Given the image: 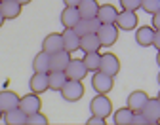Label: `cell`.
<instances>
[{"label":"cell","instance_id":"8fae6325","mask_svg":"<svg viewBox=\"0 0 160 125\" xmlns=\"http://www.w3.org/2000/svg\"><path fill=\"white\" fill-rule=\"evenodd\" d=\"M29 87L32 93L42 95L44 91L50 89V80H48V72H34L29 80Z\"/></svg>","mask_w":160,"mask_h":125},{"label":"cell","instance_id":"5b68a950","mask_svg":"<svg viewBox=\"0 0 160 125\" xmlns=\"http://www.w3.org/2000/svg\"><path fill=\"white\" fill-rule=\"evenodd\" d=\"M88 72L90 70L86 68V65H84L82 59H71V62H69L67 68H65V74H67L69 80H80V81L88 76Z\"/></svg>","mask_w":160,"mask_h":125},{"label":"cell","instance_id":"836d02e7","mask_svg":"<svg viewBox=\"0 0 160 125\" xmlns=\"http://www.w3.org/2000/svg\"><path fill=\"white\" fill-rule=\"evenodd\" d=\"M152 48H156V51L160 49V29L154 32V42H152Z\"/></svg>","mask_w":160,"mask_h":125},{"label":"cell","instance_id":"60d3db41","mask_svg":"<svg viewBox=\"0 0 160 125\" xmlns=\"http://www.w3.org/2000/svg\"><path fill=\"white\" fill-rule=\"evenodd\" d=\"M156 99H158V100H160V91H158V97H156Z\"/></svg>","mask_w":160,"mask_h":125},{"label":"cell","instance_id":"d4e9b609","mask_svg":"<svg viewBox=\"0 0 160 125\" xmlns=\"http://www.w3.org/2000/svg\"><path fill=\"white\" fill-rule=\"evenodd\" d=\"M48 80H50V89L52 91H61V87L67 83V74L65 72H59V70H50L48 72Z\"/></svg>","mask_w":160,"mask_h":125},{"label":"cell","instance_id":"e575fe53","mask_svg":"<svg viewBox=\"0 0 160 125\" xmlns=\"http://www.w3.org/2000/svg\"><path fill=\"white\" fill-rule=\"evenodd\" d=\"M82 2V0H63L65 6H71V8H78V4Z\"/></svg>","mask_w":160,"mask_h":125},{"label":"cell","instance_id":"5bb4252c","mask_svg":"<svg viewBox=\"0 0 160 125\" xmlns=\"http://www.w3.org/2000/svg\"><path fill=\"white\" fill-rule=\"evenodd\" d=\"M71 53L67 49H61L57 53H52L50 55V70H59V72H65L67 65L71 62Z\"/></svg>","mask_w":160,"mask_h":125},{"label":"cell","instance_id":"f546056e","mask_svg":"<svg viewBox=\"0 0 160 125\" xmlns=\"http://www.w3.org/2000/svg\"><path fill=\"white\" fill-rule=\"evenodd\" d=\"M120 8L130 10V12H137V10H141V0H120Z\"/></svg>","mask_w":160,"mask_h":125},{"label":"cell","instance_id":"7a4b0ae2","mask_svg":"<svg viewBox=\"0 0 160 125\" xmlns=\"http://www.w3.org/2000/svg\"><path fill=\"white\" fill-rule=\"evenodd\" d=\"M61 97L63 100L67 102H76L84 97V86H82V81L80 80H67V83L61 87Z\"/></svg>","mask_w":160,"mask_h":125},{"label":"cell","instance_id":"44dd1931","mask_svg":"<svg viewBox=\"0 0 160 125\" xmlns=\"http://www.w3.org/2000/svg\"><path fill=\"white\" fill-rule=\"evenodd\" d=\"M2 121L6 125H27V114L21 108H13V110L4 112Z\"/></svg>","mask_w":160,"mask_h":125},{"label":"cell","instance_id":"277c9868","mask_svg":"<svg viewBox=\"0 0 160 125\" xmlns=\"http://www.w3.org/2000/svg\"><path fill=\"white\" fill-rule=\"evenodd\" d=\"M118 27L116 23H101V27H99L97 30V36L99 40H101V44L103 48H111L116 44V40H118Z\"/></svg>","mask_w":160,"mask_h":125},{"label":"cell","instance_id":"6da1fadb","mask_svg":"<svg viewBox=\"0 0 160 125\" xmlns=\"http://www.w3.org/2000/svg\"><path fill=\"white\" fill-rule=\"evenodd\" d=\"M90 112L92 116H99V118H109L112 114V102L105 93H97L92 100H90Z\"/></svg>","mask_w":160,"mask_h":125},{"label":"cell","instance_id":"3957f363","mask_svg":"<svg viewBox=\"0 0 160 125\" xmlns=\"http://www.w3.org/2000/svg\"><path fill=\"white\" fill-rule=\"evenodd\" d=\"M92 87L95 89V93H111L114 87V76H109L101 70H95L92 76Z\"/></svg>","mask_w":160,"mask_h":125},{"label":"cell","instance_id":"83f0119b","mask_svg":"<svg viewBox=\"0 0 160 125\" xmlns=\"http://www.w3.org/2000/svg\"><path fill=\"white\" fill-rule=\"evenodd\" d=\"M141 10L149 15L160 12V0H141Z\"/></svg>","mask_w":160,"mask_h":125},{"label":"cell","instance_id":"e0dca14e","mask_svg":"<svg viewBox=\"0 0 160 125\" xmlns=\"http://www.w3.org/2000/svg\"><path fill=\"white\" fill-rule=\"evenodd\" d=\"M59 19H61V25L65 29H74L76 23L82 17H80V12L78 8H71V6H65V10L61 12V15H59Z\"/></svg>","mask_w":160,"mask_h":125},{"label":"cell","instance_id":"7c38bea8","mask_svg":"<svg viewBox=\"0 0 160 125\" xmlns=\"http://www.w3.org/2000/svg\"><path fill=\"white\" fill-rule=\"evenodd\" d=\"M149 99H151V97H149L145 91L135 89V91H132V93L128 95V99H126V106H130V108L137 114V112H141V110H143V106L147 104Z\"/></svg>","mask_w":160,"mask_h":125},{"label":"cell","instance_id":"7402d4cb","mask_svg":"<svg viewBox=\"0 0 160 125\" xmlns=\"http://www.w3.org/2000/svg\"><path fill=\"white\" fill-rule=\"evenodd\" d=\"M133 116H135V112L130 106H124V108H118L112 114V121H114V125H133Z\"/></svg>","mask_w":160,"mask_h":125},{"label":"cell","instance_id":"ba28073f","mask_svg":"<svg viewBox=\"0 0 160 125\" xmlns=\"http://www.w3.org/2000/svg\"><path fill=\"white\" fill-rule=\"evenodd\" d=\"M99 70L109 74V76H116L120 72V61L114 53H101V65Z\"/></svg>","mask_w":160,"mask_h":125},{"label":"cell","instance_id":"8d00e7d4","mask_svg":"<svg viewBox=\"0 0 160 125\" xmlns=\"http://www.w3.org/2000/svg\"><path fill=\"white\" fill-rule=\"evenodd\" d=\"M4 21H6V17L2 15V12H0V29H2V25H4Z\"/></svg>","mask_w":160,"mask_h":125},{"label":"cell","instance_id":"603a6c76","mask_svg":"<svg viewBox=\"0 0 160 125\" xmlns=\"http://www.w3.org/2000/svg\"><path fill=\"white\" fill-rule=\"evenodd\" d=\"M116 17H118V10L112 4H101L97 12V19L101 23H116Z\"/></svg>","mask_w":160,"mask_h":125},{"label":"cell","instance_id":"9a60e30c","mask_svg":"<svg viewBox=\"0 0 160 125\" xmlns=\"http://www.w3.org/2000/svg\"><path fill=\"white\" fill-rule=\"evenodd\" d=\"M19 100H21V97H19L15 91H10V89L0 91V110L8 112V110L19 108Z\"/></svg>","mask_w":160,"mask_h":125},{"label":"cell","instance_id":"484cf974","mask_svg":"<svg viewBox=\"0 0 160 125\" xmlns=\"http://www.w3.org/2000/svg\"><path fill=\"white\" fill-rule=\"evenodd\" d=\"M32 70L34 72H50V53H46L44 49L36 53L32 59Z\"/></svg>","mask_w":160,"mask_h":125},{"label":"cell","instance_id":"74e56055","mask_svg":"<svg viewBox=\"0 0 160 125\" xmlns=\"http://www.w3.org/2000/svg\"><path fill=\"white\" fill-rule=\"evenodd\" d=\"M156 65H158V67H160V49H158V51H156Z\"/></svg>","mask_w":160,"mask_h":125},{"label":"cell","instance_id":"ab89813d","mask_svg":"<svg viewBox=\"0 0 160 125\" xmlns=\"http://www.w3.org/2000/svg\"><path fill=\"white\" fill-rule=\"evenodd\" d=\"M2 118H4V112H2V110H0V119H2Z\"/></svg>","mask_w":160,"mask_h":125},{"label":"cell","instance_id":"f35d334b","mask_svg":"<svg viewBox=\"0 0 160 125\" xmlns=\"http://www.w3.org/2000/svg\"><path fill=\"white\" fill-rule=\"evenodd\" d=\"M156 81H158V86H160V72H158V76H156Z\"/></svg>","mask_w":160,"mask_h":125},{"label":"cell","instance_id":"1f68e13d","mask_svg":"<svg viewBox=\"0 0 160 125\" xmlns=\"http://www.w3.org/2000/svg\"><path fill=\"white\" fill-rule=\"evenodd\" d=\"M86 125H105V118H99V116H92Z\"/></svg>","mask_w":160,"mask_h":125},{"label":"cell","instance_id":"52a82bcc","mask_svg":"<svg viewBox=\"0 0 160 125\" xmlns=\"http://www.w3.org/2000/svg\"><path fill=\"white\" fill-rule=\"evenodd\" d=\"M139 23L137 19V13L135 12H130V10H122L118 12V17H116V27L120 30H133Z\"/></svg>","mask_w":160,"mask_h":125},{"label":"cell","instance_id":"ac0fdd59","mask_svg":"<svg viewBox=\"0 0 160 125\" xmlns=\"http://www.w3.org/2000/svg\"><path fill=\"white\" fill-rule=\"evenodd\" d=\"M61 36H63V49H67L69 53H74L80 49V36L74 32V29H65Z\"/></svg>","mask_w":160,"mask_h":125},{"label":"cell","instance_id":"cb8c5ba5","mask_svg":"<svg viewBox=\"0 0 160 125\" xmlns=\"http://www.w3.org/2000/svg\"><path fill=\"white\" fill-rule=\"evenodd\" d=\"M78 12H80V17H82V19L97 17V12H99L97 0H82V2L78 4Z\"/></svg>","mask_w":160,"mask_h":125},{"label":"cell","instance_id":"d6986e66","mask_svg":"<svg viewBox=\"0 0 160 125\" xmlns=\"http://www.w3.org/2000/svg\"><path fill=\"white\" fill-rule=\"evenodd\" d=\"M21 8L23 6L19 4L17 0H2V2H0V12H2V15L6 17V21L19 17L21 15Z\"/></svg>","mask_w":160,"mask_h":125},{"label":"cell","instance_id":"8992f818","mask_svg":"<svg viewBox=\"0 0 160 125\" xmlns=\"http://www.w3.org/2000/svg\"><path fill=\"white\" fill-rule=\"evenodd\" d=\"M40 106H42V102H40V97L38 93H27L21 97V100H19V108H21L27 116L34 114V112H40Z\"/></svg>","mask_w":160,"mask_h":125},{"label":"cell","instance_id":"4fadbf2b","mask_svg":"<svg viewBox=\"0 0 160 125\" xmlns=\"http://www.w3.org/2000/svg\"><path fill=\"white\" fill-rule=\"evenodd\" d=\"M42 49L46 53H57V51H61L63 49V36L61 32H50L48 36H44L42 40Z\"/></svg>","mask_w":160,"mask_h":125},{"label":"cell","instance_id":"2e32d148","mask_svg":"<svg viewBox=\"0 0 160 125\" xmlns=\"http://www.w3.org/2000/svg\"><path fill=\"white\" fill-rule=\"evenodd\" d=\"M141 114L151 121V125H156L160 123V100L158 99H149L147 104L143 106Z\"/></svg>","mask_w":160,"mask_h":125},{"label":"cell","instance_id":"30bf717a","mask_svg":"<svg viewBox=\"0 0 160 125\" xmlns=\"http://www.w3.org/2000/svg\"><path fill=\"white\" fill-rule=\"evenodd\" d=\"M99 27H101V21L97 17H92V19H80L76 27H74V32L78 36H86V34H97Z\"/></svg>","mask_w":160,"mask_h":125},{"label":"cell","instance_id":"ffe728a7","mask_svg":"<svg viewBox=\"0 0 160 125\" xmlns=\"http://www.w3.org/2000/svg\"><path fill=\"white\" fill-rule=\"evenodd\" d=\"M103 48L101 40H99L97 34H86V36H80V49L84 53H92V51H99Z\"/></svg>","mask_w":160,"mask_h":125},{"label":"cell","instance_id":"4316f807","mask_svg":"<svg viewBox=\"0 0 160 125\" xmlns=\"http://www.w3.org/2000/svg\"><path fill=\"white\" fill-rule=\"evenodd\" d=\"M82 61H84V65H86V68L90 72H95V70H99V65H101V53H99V51L84 53Z\"/></svg>","mask_w":160,"mask_h":125},{"label":"cell","instance_id":"4dcf8cb0","mask_svg":"<svg viewBox=\"0 0 160 125\" xmlns=\"http://www.w3.org/2000/svg\"><path fill=\"white\" fill-rule=\"evenodd\" d=\"M133 125H151V121H149L141 112H137V114L133 116Z\"/></svg>","mask_w":160,"mask_h":125},{"label":"cell","instance_id":"b9f144b4","mask_svg":"<svg viewBox=\"0 0 160 125\" xmlns=\"http://www.w3.org/2000/svg\"><path fill=\"white\" fill-rule=\"evenodd\" d=\"M0 2H2V0H0Z\"/></svg>","mask_w":160,"mask_h":125},{"label":"cell","instance_id":"d6a6232c","mask_svg":"<svg viewBox=\"0 0 160 125\" xmlns=\"http://www.w3.org/2000/svg\"><path fill=\"white\" fill-rule=\"evenodd\" d=\"M151 25L158 30L160 29V12H156V13H152V19H151Z\"/></svg>","mask_w":160,"mask_h":125},{"label":"cell","instance_id":"9c48e42d","mask_svg":"<svg viewBox=\"0 0 160 125\" xmlns=\"http://www.w3.org/2000/svg\"><path fill=\"white\" fill-rule=\"evenodd\" d=\"M154 32H156V29L152 25L139 27L135 30V44L141 46V48H151L152 42H154Z\"/></svg>","mask_w":160,"mask_h":125},{"label":"cell","instance_id":"f1b7e54d","mask_svg":"<svg viewBox=\"0 0 160 125\" xmlns=\"http://www.w3.org/2000/svg\"><path fill=\"white\" fill-rule=\"evenodd\" d=\"M48 118L42 112H34L31 116H27V125H48Z\"/></svg>","mask_w":160,"mask_h":125},{"label":"cell","instance_id":"d590c367","mask_svg":"<svg viewBox=\"0 0 160 125\" xmlns=\"http://www.w3.org/2000/svg\"><path fill=\"white\" fill-rule=\"evenodd\" d=\"M17 2L21 4V6H27V4H31V2H32V0H17Z\"/></svg>","mask_w":160,"mask_h":125}]
</instances>
